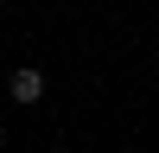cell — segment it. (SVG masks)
<instances>
[{
    "label": "cell",
    "instance_id": "6da1fadb",
    "mask_svg": "<svg viewBox=\"0 0 159 153\" xmlns=\"http://www.w3.org/2000/svg\"><path fill=\"white\" fill-rule=\"evenodd\" d=\"M38 96H45V70H13V102L25 109V102H38Z\"/></svg>",
    "mask_w": 159,
    "mask_h": 153
}]
</instances>
